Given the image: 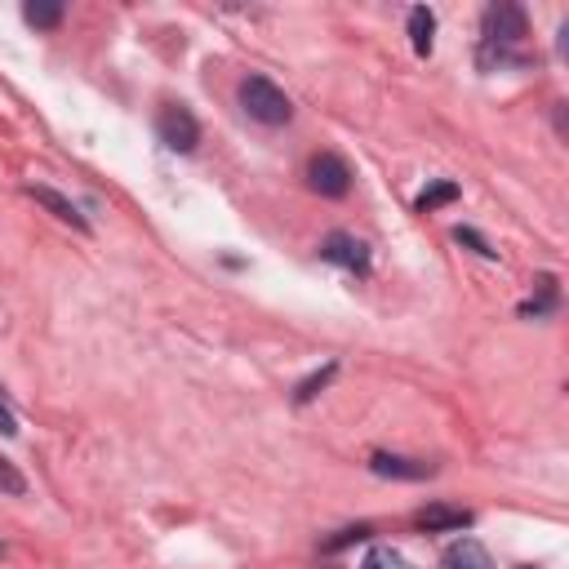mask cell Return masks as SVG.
Returning <instances> with one entry per match:
<instances>
[{"label": "cell", "instance_id": "obj_1", "mask_svg": "<svg viewBox=\"0 0 569 569\" xmlns=\"http://www.w3.org/2000/svg\"><path fill=\"white\" fill-rule=\"evenodd\" d=\"M530 36V18L520 5H511V0H498V5L485 10L481 18V67L494 72L503 63H520L516 45Z\"/></svg>", "mask_w": 569, "mask_h": 569}, {"label": "cell", "instance_id": "obj_2", "mask_svg": "<svg viewBox=\"0 0 569 569\" xmlns=\"http://www.w3.org/2000/svg\"><path fill=\"white\" fill-rule=\"evenodd\" d=\"M241 108H245L250 121H258L267 129H280V125L294 121L290 93H284L276 80H267V76H245L241 80Z\"/></svg>", "mask_w": 569, "mask_h": 569}, {"label": "cell", "instance_id": "obj_3", "mask_svg": "<svg viewBox=\"0 0 569 569\" xmlns=\"http://www.w3.org/2000/svg\"><path fill=\"white\" fill-rule=\"evenodd\" d=\"M156 138L165 142L169 152H197V142H201V121L192 116V108H182V103H165L156 112Z\"/></svg>", "mask_w": 569, "mask_h": 569}, {"label": "cell", "instance_id": "obj_4", "mask_svg": "<svg viewBox=\"0 0 569 569\" xmlns=\"http://www.w3.org/2000/svg\"><path fill=\"white\" fill-rule=\"evenodd\" d=\"M307 182H312V192H320V197H329V201H343V197L352 192V169H347L343 156L320 152V156L307 165Z\"/></svg>", "mask_w": 569, "mask_h": 569}, {"label": "cell", "instance_id": "obj_5", "mask_svg": "<svg viewBox=\"0 0 569 569\" xmlns=\"http://www.w3.org/2000/svg\"><path fill=\"white\" fill-rule=\"evenodd\" d=\"M320 258L343 267V271H352V276H369V250L356 241V236H347V231H329L325 241H320Z\"/></svg>", "mask_w": 569, "mask_h": 569}, {"label": "cell", "instance_id": "obj_6", "mask_svg": "<svg viewBox=\"0 0 569 569\" xmlns=\"http://www.w3.org/2000/svg\"><path fill=\"white\" fill-rule=\"evenodd\" d=\"M369 471H374V477H388V481H427V477H437V463L378 450V454H369Z\"/></svg>", "mask_w": 569, "mask_h": 569}, {"label": "cell", "instance_id": "obj_7", "mask_svg": "<svg viewBox=\"0 0 569 569\" xmlns=\"http://www.w3.org/2000/svg\"><path fill=\"white\" fill-rule=\"evenodd\" d=\"M27 197H31L36 205H45V210H50V214H54L59 223H72L76 231H89V218H85V214H80V210H76V205H72V201L63 197V192H54V187H45V182H31V187H27Z\"/></svg>", "mask_w": 569, "mask_h": 569}, {"label": "cell", "instance_id": "obj_8", "mask_svg": "<svg viewBox=\"0 0 569 569\" xmlns=\"http://www.w3.org/2000/svg\"><path fill=\"white\" fill-rule=\"evenodd\" d=\"M441 569H494V560L477 539H454L441 552Z\"/></svg>", "mask_w": 569, "mask_h": 569}, {"label": "cell", "instance_id": "obj_9", "mask_svg": "<svg viewBox=\"0 0 569 569\" xmlns=\"http://www.w3.org/2000/svg\"><path fill=\"white\" fill-rule=\"evenodd\" d=\"M418 526H422L427 534L467 530V526H471V511H467V507H445V503H432L427 511H418Z\"/></svg>", "mask_w": 569, "mask_h": 569}, {"label": "cell", "instance_id": "obj_10", "mask_svg": "<svg viewBox=\"0 0 569 569\" xmlns=\"http://www.w3.org/2000/svg\"><path fill=\"white\" fill-rule=\"evenodd\" d=\"M409 45H414L418 59L432 54V45H437V14L427 10V5H414V10H409Z\"/></svg>", "mask_w": 569, "mask_h": 569}, {"label": "cell", "instance_id": "obj_11", "mask_svg": "<svg viewBox=\"0 0 569 569\" xmlns=\"http://www.w3.org/2000/svg\"><path fill=\"white\" fill-rule=\"evenodd\" d=\"M556 299H560V290H556V276H539L534 280V299H526L520 303V316H552L556 312Z\"/></svg>", "mask_w": 569, "mask_h": 569}, {"label": "cell", "instance_id": "obj_12", "mask_svg": "<svg viewBox=\"0 0 569 569\" xmlns=\"http://www.w3.org/2000/svg\"><path fill=\"white\" fill-rule=\"evenodd\" d=\"M63 0H31V5H23V18L31 23V27H40V31H50V27H59L63 23Z\"/></svg>", "mask_w": 569, "mask_h": 569}, {"label": "cell", "instance_id": "obj_13", "mask_svg": "<svg viewBox=\"0 0 569 569\" xmlns=\"http://www.w3.org/2000/svg\"><path fill=\"white\" fill-rule=\"evenodd\" d=\"M361 569H414V560H405V556H401L396 547H388V543H374V547L365 552Z\"/></svg>", "mask_w": 569, "mask_h": 569}, {"label": "cell", "instance_id": "obj_14", "mask_svg": "<svg viewBox=\"0 0 569 569\" xmlns=\"http://www.w3.org/2000/svg\"><path fill=\"white\" fill-rule=\"evenodd\" d=\"M334 374H339V365H325V369H316L312 378H303V383L294 388V405H307V401H316L329 383H334Z\"/></svg>", "mask_w": 569, "mask_h": 569}, {"label": "cell", "instance_id": "obj_15", "mask_svg": "<svg viewBox=\"0 0 569 569\" xmlns=\"http://www.w3.org/2000/svg\"><path fill=\"white\" fill-rule=\"evenodd\" d=\"M450 201H458V182H437V187H427V192L418 197V214H432V210H441Z\"/></svg>", "mask_w": 569, "mask_h": 569}, {"label": "cell", "instance_id": "obj_16", "mask_svg": "<svg viewBox=\"0 0 569 569\" xmlns=\"http://www.w3.org/2000/svg\"><path fill=\"white\" fill-rule=\"evenodd\" d=\"M0 494H10V498H23L27 494V477L10 463V458H0Z\"/></svg>", "mask_w": 569, "mask_h": 569}, {"label": "cell", "instance_id": "obj_17", "mask_svg": "<svg viewBox=\"0 0 569 569\" xmlns=\"http://www.w3.org/2000/svg\"><path fill=\"white\" fill-rule=\"evenodd\" d=\"M454 241H458V245H471V250H477L481 258H498V250L485 241V236H481L477 227H458V231H454Z\"/></svg>", "mask_w": 569, "mask_h": 569}, {"label": "cell", "instance_id": "obj_18", "mask_svg": "<svg viewBox=\"0 0 569 569\" xmlns=\"http://www.w3.org/2000/svg\"><path fill=\"white\" fill-rule=\"evenodd\" d=\"M369 534H374L369 526H347V530H339V539L325 543V552H343V547H352V543H365Z\"/></svg>", "mask_w": 569, "mask_h": 569}, {"label": "cell", "instance_id": "obj_19", "mask_svg": "<svg viewBox=\"0 0 569 569\" xmlns=\"http://www.w3.org/2000/svg\"><path fill=\"white\" fill-rule=\"evenodd\" d=\"M0 437H18V414L5 396H0Z\"/></svg>", "mask_w": 569, "mask_h": 569}, {"label": "cell", "instance_id": "obj_20", "mask_svg": "<svg viewBox=\"0 0 569 569\" xmlns=\"http://www.w3.org/2000/svg\"><path fill=\"white\" fill-rule=\"evenodd\" d=\"M0 552H5V543H0Z\"/></svg>", "mask_w": 569, "mask_h": 569}]
</instances>
